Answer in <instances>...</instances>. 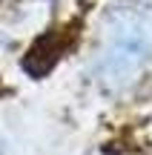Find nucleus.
<instances>
[{
	"label": "nucleus",
	"mask_w": 152,
	"mask_h": 155,
	"mask_svg": "<svg viewBox=\"0 0 152 155\" xmlns=\"http://www.w3.org/2000/svg\"><path fill=\"white\" fill-rule=\"evenodd\" d=\"M152 69V17L115 9L103 23L95 72L109 92H126Z\"/></svg>",
	"instance_id": "f257e3e1"
},
{
	"label": "nucleus",
	"mask_w": 152,
	"mask_h": 155,
	"mask_svg": "<svg viewBox=\"0 0 152 155\" xmlns=\"http://www.w3.org/2000/svg\"><path fill=\"white\" fill-rule=\"evenodd\" d=\"M138 3H144V6H149V9H152V0H138Z\"/></svg>",
	"instance_id": "f03ea898"
},
{
	"label": "nucleus",
	"mask_w": 152,
	"mask_h": 155,
	"mask_svg": "<svg viewBox=\"0 0 152 155\" xmlns=\"http://www.w3.org/2000/svg\"><path fill=\"white\" fill-rule=\"evenodd\" d=\"M0 155H3V141H0Z\"/></svg>",
	"instance_id": "7ed1b4c3"
}]
</instances>
